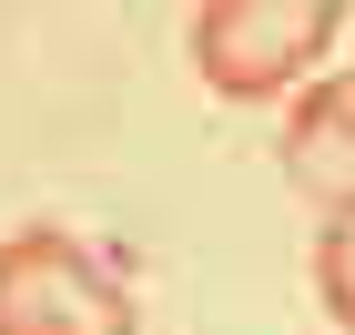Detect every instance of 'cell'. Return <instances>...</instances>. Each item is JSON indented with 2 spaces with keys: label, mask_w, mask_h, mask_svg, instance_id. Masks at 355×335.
I'll use <instances>...</instances> for the list:
<instances>
[{
  "label": "cell",
  "mask_w": 355,
  "mask_h": 335,
  "mask_svg": "<svg viewBox=\"0 0 355 335\" xmlns=\"http://www.w3.org/2000/svg\"><path fill=\"white\" fill-rule=\"evenodd\" d=\"M345 0H203L193 10V71L223 102H274L335 51Z\"/></svg>",
  "instance_id": "obj_1"
},
{
  "label": "cell",
  "mask_w": 355,
  "mask_h": 335,
  "mask_svg": "<svg viewBox=\"0 0 355 335\" xmlns=\"http://www.w3.org/2000/svg\"><path fill=\"white\" fill-rule=\"evenodd\" d=\"M0 335H142L132 284L61 223L0 244Z\"/></svg>",
  "instance_id": "obj_2"
},
{
  "label": "cell",
  "mask_w": 355,
  "mask_h": 335,
  "mask_svg": "<svg viewBox=\"0 0 355 335\" xmlns=\"http://www.w3.org/2000/svg\"><path fill=\"white\" fill-rule=\"evenodd\" d=\"M284 173H295V194L355 203V71L345 82H304L295 112H284Z\"/></svg>",
  "instance_id": "obj_3"
},
{
  "label": "cell",
  "mask_w": 355,
  "mask_h": 335,
  "mask_svg": "<svg viewBox=\"0 0 355 335\" xmlns=\"http://www.w3.org/2000/svg\"><path fill=\"white\" fill-rule=\"evenodd\" d=\"M315 295H325V315L355 335V203H335L325 234H315Z\"/></svg>",
  "instance_id": "obj_4"
}]
</instances>
